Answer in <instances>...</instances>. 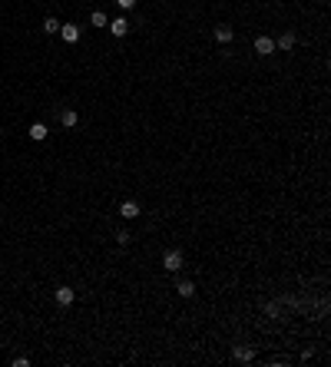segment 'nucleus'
<instances>
[{
	"mask_svg": "<svg viewBox=\"0 0 331 367\" xmlns=\"http://www.w3.org/2000/svg\"><path fill=\"white\" fill-rule=\"evenodd\" d=\"M163 268L166 271H179V268H182V252H179V248H169L163 255Z\"/></svg>",
	"mask_w": 331,
	"mask_h": 367,
	"instance_id": "1",
	"label": "nucleus"
},
{
	"mask_svg": "<svg viewBox=\"0 0 331 367\" xmlns=\"http://www.w3.org/2000/svg\"><path fill=\"white\" fill-rule=\"evenodd\" d=\"M60 37H63V43H76V40L83 37V30L76 23H60Z\"/></svg>",
	"mask_w": 331,
	"mask_h": 367,
	"instance_id": "2",
	"label": "nucleus"
},
{
	"mask_svg": "<svg viewBox=\"0 0 331 367\" xmlns=\"http://www.w3.org/2000/svg\"><path fill=\"white\" fill-rule=\"evenodd\" d=\"M53 298H56V304H63V308H70V304H73V298H76V291L70 288V285H60Z\"/></svg>",
	"mask_w": 331,
	"mask_h": 367,
	"instance_id": "3",
	"label": "nucleus"
},
{
	"mask_svg": "<svg viewBox=\"0 0 331 367\" xmlns=\"http://www.w3.org/2000/svg\"><path fill=\"white\" fill-rule=\"evenodd\" d=\"M255 53L258 56H272L275 53V40L272 37H255Z\"/></svg>",
	"mask_w": 331,
	"mask_h": 367,
	"instance_id": "4",
	"label": "nucleus"
},
{
	"mask_svg": "<svg viewBox=\"0 0 331 367\" xmlns=\"http://www.w3.org/2000/svg\"><path fill=\"white\" fill-rule=\"evenodd\" d=\"M119 215H123V219H139V215H143V212H139V202H123L119 205Z\"/></svg>",
	"mask_w": 331,
	"mask_h": 367,
	"instance_id": "5",
	"label": "nucleus"
},
{
	"mask_svg": "<svg viewBox=\"0 0 331 367\" xmlns=\"http://www.w3.org/2000/svg\"><path fill=\"white\" fill-rule=\"evenodd\" d=\"M295 43H298V37H295V33H281V37H278V50H285V53H288V50H295Z\"/></svg>",
	"mask_w": 331,
	"mask_h": 367,
	"instance_id": "6",
	"label": "nucleus"
},
{
	"mask_svg": "<svg viewBox=\"0 0 331 367\" xmlns=\"http://www.w3.org/2000/svg\"><path fill=\"white\" fill-rule=\"evenodd\" d=\"M110 30H113V37H126V33H129V23H126V17L113 20V23H110Z\"/></svg>",
	"mask_w": 331,
	"mask_h": 367,
	"instance_id": "7",
	"label": "nucleus"
},
{
	"mask_svg": "<svg viewBox=\"0 0 331 367\" xmlns=\"http://www.w3.org/2000/svg\"><path fill=\"white\" fill-rule=\"evenodd\" d=\"M232 357H235V361H242V364H248V361L255 357V351H252V348H242V344H239V348L232 351Z\"/></svg>",
	"mask_w": 331,
	"mask_h": 367,
	"instance_id": "8",
	"label": "nucleus"
},
{
	"mask_svg": "<svg viewBox=\"0 0 331 367\" xmlns=\"http://www.w3.org/2000/svg\"><path fill=\"white\" fill-rule=\"evenodd\" d=\"M60 123H63L66 129H73L76 123H80V116H76V110H63V116H60Z\"/></svg>",
	"mask_w": 331,
	"mask_h": 367,
	"instance_id": "9",
	"label": "nucleus"
},
{
	"mask_svg": "<svg viewBox=\"0 0 331 367\" xmlns=\"http://www.w3.org/2000/svg\"><path fill=\"white\" fill-rule=\"evenodd\" d=\"M176 291H179V298H192V294H196V285H192V281H179Z\"/></svg>",
	"mask_w": 331,
	"mask_h": 367,
	"instance_id": "10",
	"label": "nucleus"
},
{
	"mask_svg": "<svg viewBox=\"0 0 331 367\" xmlns=\"http://www.w3.org/2000/svg\"><path fill=\"white\" fill-rule=\"evenodd\" d=\"M30 139L43 143V139H47V126H43V123H33V126H30Z\"/></svg>",
	"mask_w": 331,
	"mask_h": 367,
	"instance_id": "11",
	"label": "nucleus"
},
{
	"mask_svg": "<svg viewBox=\"0 0 331 367\" xmlns=\"http://www.w3.org/2000/svg\"><path fill=\"white\" fill-rule=\"evenodd\" d=\"M232 37H235L232 27H219V30H215V40H219V43H232Z\"/></svg>",
	"mask_w": 331,
	"mask_h": 367,
	"instance_id": "12",
	"label": "nucleus"
},
{
	"mask_svg": "<svg viewBox=\"0 0 331 367\" xmlns=\"http://www.w3.org/2000/svg\"><path fill=\"white\" fill-rule=\"evenodd\" d=\"M90 23H93V27H106L110 20H106V14H103V10H93V14H90Z\"/></svg>",
	"mask_w": 331,
	"mask_h": 367,
	"instance_id": "13",
	"label": "nucleus"
},
{
	"mask_svg": "<svg viewBox=\"0 0 331 367\" xmlns=\"http://www.w3.org/2000/svg\"><path fill=\"white\" fill-rule=\"evenodd\" d=\"M43 30H47V33H60V20L47 17V20H43Z\"/></svg>",
	"mask_w": 331,
	"mask_h": 367,
	"instance_id": "14",
	"label": "nucleus"
},
{
	"mask_svg": "<svg viewBox=\"0 0 331 367\" xmlns=\"http://www.w3.org/2000/svg\"><path fill=\"white\" fill-rule=\"evenodd\" d=\"M116 241H119V245H129V241H132V235H129V232H119V235H116Z\"/></svg>",
	"mask_w": 331,
	"mask_h": 367,
	"instance_id": "15",
	"label": "nucleus"
},
{
	"mask_svg": "<svg viewBox=\"0 0 331 367\" xmlns=\"http://www.w3.org/2000/svg\"><path fill=\"white\" fill-rule=\"evenodd\" d=\"M116 3H119L123 10H132V7H136V0H116Z\"/></svg>",
	"mask_w": 331,
	"mask_h": 367,
	"instance_id": "16",
	"label": "nucleus"
}]
</instances>
